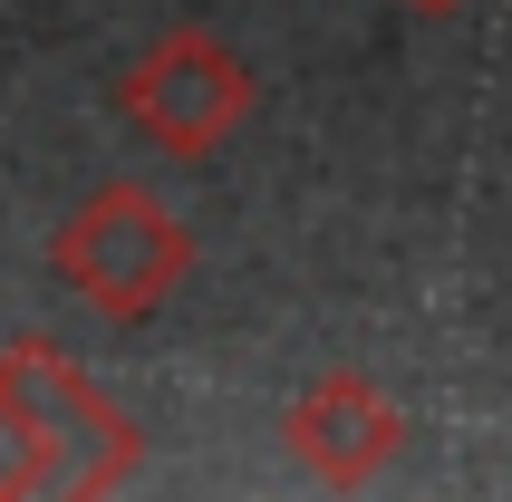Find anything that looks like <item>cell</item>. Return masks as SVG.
<instances>
[{"mask_svg":"<svg viewBox=\"0 0 512 502\" xmlns=\"http://www.w3.org/2000/svg\"><path fill=\"white\" fill-rule=\"evenodd\" d=\"M49 271L78 290L97 319L136 329L194 280V232L174 223V203H155L145 184H97V194L49 232Z\"/></svg>","mask_w":512,"mask_h":502,"instance_id":"cell-1","label":"cell"},{"mask_svg":"<svg viewBox=\"0 0 512 502\" xmlns=\"http://www.w3.org/2000/svg\"><path fill=\"white\" fill-rule=\"evenodd\" d=\"M252 68L232 49L223 29H165V39H145L136 68L116 78V116L136 126L155 155L174 165H203V155H223L242 126H252Z\"/></svg>","mask_w":512,"mask_h":502,"instance_id":"cell-2","label":"cell"},{"mask_svg":"<svg viewBox=\"0 0 512 502\" xmlns=\"http://www.w3.org/2000/svg\"><path fill=\"white\" fill-rule=\"evenodd\" d=\"M406 406L387 387H377L368 367H319L310 387L290 396V416H281V445L290 464L310 483H329V493H368L387 464L406 454Z\"/></svg>","mask_w":512,"mask_h":502,"instance_id":"cell-3","label":"cell"},{"mask_svg":"<svg viewBox=\"0 0 512 502\" xmlns=\"http://www.w3.org/2000/svg\"><path fill=\"white\" fill-rule=\"evenodd\" d=\"M10 358L29 377V406L49 425V454H58V493H116V483H136L145 464V425L116 406L97 377H87L68 348L49 338H10Z\"/></svg>","mask_w":512,"mask_h":502,"instance_id":"cell-4","label":"cell"},{"mask_svg":"<svg viewBox=\"0 0 512 502\" xmlns=\"http://www.w3.org/2000/svg\"><path fill=\"white\" fill-rule=\"evenodd\" d=\"M29 493H58V454H49L39 406H29L20 358L0 348V502H29Z\"/></svg>","mask_w":512,"mask_h":502,"instance_id":"cell-5","label":"cell"},{"mask_svg":"<svg viewBox=\"0 0 512 502\" xmlns=\"http://www.w3.org/2000/svg\"><path fill=\"white\" fill-rule=\"evenodd\" d=\"M406 10H426V20H455L464 0H406Z\"/></svg>","mask_w":512,"mask_h":502,"instance_id":"cell-6","label":"cell"}]
</instances>
